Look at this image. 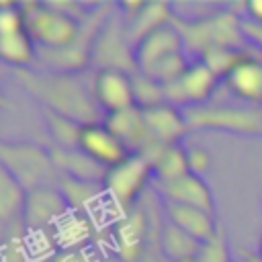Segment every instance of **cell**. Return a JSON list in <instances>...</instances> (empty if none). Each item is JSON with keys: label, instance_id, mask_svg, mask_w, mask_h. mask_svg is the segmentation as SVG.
I'll list each match as a JSON object with an SVG mask.
<instances>
[{"label": "cell", "instance_id": "6da1fadb", "mask_svg": "<svg viewBox=\"0 0 262 262\" xmlns=\"http://www.w3.org/2000/svg\"><path fill=\"white\" fill-rule=\"evenodd\" d=\"M184 37L174 23L156 29L133 45V61L139 74L158 82L160 86H170L188 68L182 53Z\"/></svg>", "mask_w": 262, "mask_h": 262}, {"label": "cell", "instance_id": "7a4b0ae2", "mask_svg": "<svg viewBox=\"0 0 262 262\" xmlns=\"http://www.w3.org/2000/svg\"><path fill=\"white\" fill-rule=\"evenodd\" d=\"M23 10L31 39L37 47H43L47 51H63L72 47L82 33V25L78 18L53 8L51 4H23Z\"/></svg>", "mask_w": 262, "mask_h": 262}, {"label": "cell", "instance_id": "3957f363", "mask_svg": "<svg viewBox=\"0 0 262 262\" xmlns=\"http://www.w3.org/2000/svg\"><path fill=\"white\" fill-rule=\"evenodd\" d=\"M2 168L25 188H43L55 172L53 154L39 145L27 143H2Z\"/></svg>", "mask_w": 262, "mask_h": 262}, {"label": "cell", "instance_id": "277c9868", "mask_svg": "<svg viewBox=\"0 0 262 262\" xmlns=\"http://www.w3.org/2000/svg\"><path fill=\"white\" fill-rule=\"evenodd\" d=\"M154 178L151 162L143 154H131L119 166L106 170L102 188L104 196L121 209H129L135 205L137 196Z\"/></svg>", "mask_w": 262, "mask_h": 262}, {"label": "cell", "instance_id": "5b68a950", "mask_svg": "<svg viewBox=\"0 0 262 262\" xmlns=\"http://www.w3.org/2000/svg\"><path fill=\"white\" fill-rule=\"evenodd\" d=\"M92 98L106 115L137 106L133 76L119 66L100 68L92 80Z\"/></svg>", "mask_w": 262, "mask_h": 262}, {"label": "cell", "instance_id": "8992f818", "mask_svg": "<svg viewBox=\"0 0 262 262\" xmlns=\"http://www.w3.org/2000/svg\"><path fill=\"white\" fill-rule=\"evenodd\" d=\"M78 149L104 170L119 166L131 156V151L111 131V127L100 121L82 125L80 137H78Z\"/></svg>", "mask_w": 262, "mask_h": 262}, {"label": "cell", "instance_id": "52a82bcc", "mask_svg": "<svg viewBox=\"0 0 262 262\" xmlns=\"http://www.w3.org/2000/svg\"><path fill=\"white\" fill-rule=\"evenodd\" d=\"M221 84V78L209 68L205 66L201 59L188 63L186 72L172 82L170 86H166V100L174 106L178 104H203L207 102L213 92L217 90V86Z\"/></svg>", "mask_w": 262, "mask_h": 262}, {"label": "cell", "instance_id": "ba28073f", "mask_svg": "<svg viewBox=\"0 0 262 262\" xmlns=\"http://www.w3.org/2000/svg\"><path fill=\"white\" fill-rule=\"evenodd\" d=\"M70 205L66 196L49 186L35 188L27 194L25 203V223L31 229H45L49 225H59L68 217Z\"/></svg>", "mask_w": 262, "mask_h": 262}, {"label": "cell", "instance_id": "9c48e42d", "mask_svg": "<svg viewBox=\"0 0 262 262\" xmlns=\"http://www.w3.org/2000/svg\"><path fill=\"white\" fill-rule=\"evenodd\" d=\"M221 84L235 98L262 106V57L244 53L221 78Z\"/></svg>", "mask_w": 262, "mask_h": 262}, {"label": "cell", "instance_id": "30bf717a", "mask_svg": "<svg viewBox=\"0 0 262 262\" xmlns=\"http://www.w3.org/2000/svg\"><path fill=\"white\" fill-rule=\"evenodd\" d=\"M143 115L149 133V145H160V147L180 145V139L184 137L188 125L182 113L174 104L164 102L151 108H143Z\"/></svg>", "mask_w": 262, "mask_h": 262}, {"label": "cell", "instance_id": "8fae6325", "mask_svg": "<svg viewBox=\"0 0 262 262\" xmlns=\"http://www.w3.org/2000/svg\"><path fill=\"white\" fill-rule=\"evenodd\" d=\"M156 188L160 190L164 201L194 207V209H203V211L215 215L213 192H211L209 184L199 176L186 174L178 180H172V182H166V184H156Z\"/></svg>", "mask_w": 262, "mask_h": 262}, {"label": "cell", "instance_id": "7c38bea8", "mask_svg": "<svg viewBox=\"0 0 262 262\" xmlns=\"http://www.w3.org/2000/svg\"><path fill=\"white\" fill-rule=\"evenodd\" d=\"M104 123L125 143V147L131 154H143L145 147H149V133H147L143 108L131 106L127 111L108 115V119Z\"/></svg>", "mask_w": 262, "mask_h": 262}, {"label": "cell", "instance_id": "4fadbf2b", "mask_svg": "<svg viewBox=\"0 0 262 262\" xmlns=\"http://www.w3.org/2000/svg\"><path fill=\"white\" fill-rule=\"evenodd\" d=\"M164 207L168 213V221L174 223L176 227H180L190 237H194L199 244H205L219 233L213 213H207V211L194 209V207H186V205H176L170 201H164Z\"/></svg>", "mask_w": 262, "mask_h": 262}, {"label": "cell", "instance_id": "5bb4252c", "mask_svg": "<svg viewBox=\"0 0 262 262\" xmlns=\"http://www.w3.org/2000/svg\"><path fill=\"white\" fill-rule=\"evenodd\" d=\"M149 147H156L154 156L147 158L154 168L156 184H166V182H172V180H178V178L190 174L186 149H182V145H168V147L149 145Z\"/></svg>", "mask_w": 262, "mask_h": 262}, {"label": "cell", "instance_id": "9a60e30c", "mask_svg": "<svg viewBox=\"0 0 262 262\" xmlns=\"http://www.w3.org/2000/svg\"><path fill=\"white\" fill-rule=\"evenodd\" d=\"M37 45L31 39L27 27L0 33V57L12 68H29L35 61Z\"/></svg>", "mask_w": 262, "mask_h": 262}, {"label": "cell", "instance_id": "2e32d148", "mask_svg": "<svg viewBox=\"0 0 262 262\" xmlns=\"http://www.w3.org/2000/svg\"><path fill=\"white\" fill-rule=\"evenodd\" d=\"M172 23V12L170 4H160V2H145V6L129 20V35L133 39V45L141 41L145 35L154 33L156 29L170 25Z\"/></svg>", "mask_w": 262, "mask_h": 262}, {"label": "cell", "instance_id": "e0dca14e", "mask_svg": "<svg viewBox=\"0 0 262 262\" xmlns=\"http://www.w3.org/2000/svg\"><path fill=\"white\" fill-rule=\"evenodd\" d=\"M199 248H201V244L194 237L184 233L174 223H170V221L166 223V227L162 231V250L172 262H192Z\"/></svg>", "mask_w": 262, "mask_h": 262}, {"label": "cell", "instance_id": "ac0fdd59", "mask_svg": "<svg viewBox=\"0 0 262 262\" xmlns=\"http://www.w3.org/2000/svg\"><path fill=\"white\" fill-rule=\"evenodd\" d=\"M0 215L2 221L6 223L10 217L25 213V203H27V194L25 188L2 168V176H0Z\"/></svg>", "mask_w": 262, "mask_h": 262}, {"label": "cell", "instance_id": "d6986e66", "mask_svg": "<svg viewBox=\"0 0 262 262\" xmlns=\"http://www.w3.org/2000/svg\"><path fill=\"white\" fill-rule=\"evenodd\" d=\"M192 262H231V254H229V246H227L225 237L221 233H217L209 242L201 244Z\"/></svg>", "mask_w": 262, "mask_h": 262}, {"label": "cell", "instance_id": "ffe728a7", "mask_svg": "<svg viewBox=\"0 0 262 262\" xmlns=\"http://www.w3.org/2000/svg\"><path fill=\"white\" fill-rule=\"evenodd\" d=\"M186 160H188V172L192 176L203 178L211 170V154L205 147H192L186 149Z\"/></svg>", "mask_w": 262, "mask_h": 262}, {"label": "cell", "instance_id": "44dd1931", "mask_svg": "<svg viewBox=\"0 0 262 262\" xmlns=\"http://www.w3.org/2000/svg\"><path fill=\"white\" fill-rule=\"evenodd\" d=\"M244 12L248 14V23L262 27V0H250L244 4Z\"/></svg>", "mask_w": 262, "mask_h": 262}, {"label": "cell", "instance_id": "7402d4cb", "mask_svg": "<svg viewBox=\"0 0 262 262\" xmlns=\"http://www.w3.org/2000/svg\"><path fill=\"white\" fill-rule=\"evenodd\" d=\"M242 31H244V37H248L252 43H256L260 47V51H262V27L246 23V25H242Z\"/></svg>", "mask_w": 262, "mask_h": 262}, {"label": "cell", "instance_id": "603a6c76", "mask_svg": "<svg viewBox=\"0 0 262 262\" xmlns=\"http://www.w3.org/2000/svg\"><path fill=\"white\" fill-rule=\"evenodd\" d=\"M258 254H260V260H262V239H260V250H258Z\"/></svg>", "mask_w": 262, "mask_h": 262}]
</instances>
